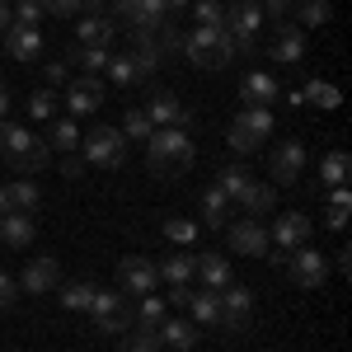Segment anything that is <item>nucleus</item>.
<instances>
[{"label": "nucleus", "instance_id": "nucleus-55", "mask_svg": "<svg viewBox=\"0 0 352 352\" xmlns=\"http://www.w3.org/2000/svg\"><path fill=\"white\" fill-rule=\"evenodd\" d=\"M164 5H169V10H179V5H192V0H164Z\"/></svg>", "mask_w": 352, "mask_h": 352}, {"label": "nucleus", "instance_id": "nucleus-5", "mask_svg": "<svg viewBox=\"0 0 352 352\" xmlns=\"http://www.w3.org/2000/svg\"><path fill=\"white\" fill-rule=\"evenodd\" d=\"M80 151L89 164H99V169H118V164L127 160V136L118 132V127H94L89 136H80Z\"/></svg>", "mask_w": 352, "mask_h": 352}, {"label": "nucleus", "instance_id": "nucleus-29", "mask_svg": "<svg viewBox=\"0 0 352 352\" xmlns=\"http://www.w3.org/2000/svg\"><path fill=\"white\" fill-rule=\"evenodd\" d=\"M155 277H160V282H169V287L192 282V254H164V263L155 268Z\"/></svg>", "mask_w": 352, "mask_h": 352}, {"label": "nucleus", "instance_id": "nucleus-20", "mask_svg": "<svg viewBox=\"0 0 352 352\" xmlns=\"http://www.w3.org/2000/svg\"><path fill=\"white\" fill-rule=\"evenodd\" d=\"M113 33H118V24H113L109 14H89V19H80V28H76L80 47H109Z\"/></svg>", "mask_w": 352, "mask_h": 352}, {"label": "nucleus", "instance_id": "nucleus-42", "mask_svg": "<svg viewBox=\"0 0 352 352\" xmlns=\"http://www.w3.org/2000/svg\"><path fill=\"white\" fill-rule=\"evenodd\" d=\"M164 240L169 244H192L197 240V226L184 221V217H164Z\"/></svg>", "mask_w": 352, "mask_h": 352}, {"label": "nucleus", "instance_id": "nucleus-26", "mask_svg": "<svg viewBox=\"0 0 352 352\" xmlns=\"http://www.w3.org/2000/svg\"><path fill=\"white\" fill-rule=\"evenodd\" d=\"M352 174V155L348 151H329L324 160H320V179H324V188H343Z\"/></svg>", "mask_w": 352, "mask_h": 352}, {"label": "nucleus", "instance_id": "nucleus-27", "mask_svg": "<svg viewBox=\"0 0 352 352\" xmlns=\"http://www.w3.org/2000/svg\"><path fill=\"white\" fill-rule=\"evenodd\" d=\"M47 151H61V155L80 151V132H76L71 118H52V127H47Z\"/></svg>", "mask_w": 352, "mask_h": 352}, {"label": "nucleus", "instance_id": "nucleus-24", "mask_svg": "<svg viewBox=\"0 0 352 352\" xmlns=\"http://www.w3.org/2000/svg\"><path fill=\"white\" fill-rule=\"evenodd\" d=\"M188 310H192V324H197V329L221 324V296H217V292H202V287H192Z\"/></svg>", "mask_w": 352, "mask_h": 352}, {"label": "nucleus", "instance_id": "nucleus-14", "mask_svg": "<svg viewBox=\"0 0 352 352\" xmlns=\"http://www.w3.org/2000/svg\"><path fill=\"white\" fill-rule=\"evenodd\" d=\"M240 99L249 109H272V104H282V85L272 80L268 71H254V76L240 80Z\"/></svg>", "mask_w": 352, "mask_h": 352}, {"label": "nucleus", "instance_id": "nucleus-22", "mask_svg": "<svg viewBox=\"0 0 352 352\" xmlns=\"http://www.w3.org/2000/svg\"><path fill=\"white\" fill-rule=\"evenodd\" d=\"M300 56H305V28H282V33L272 38V61L296 66Z\"/></svg>", "mask_w": 352, "mask_h": 352}, {"label": "nucleus", "instance_id": "nucleus-7", "mask_svg": "<svg viewBox=\"0 0 352 352\" xmlns=\"http://www.w3.org/2000/svg\"><path fill=\"white\" fill-rule=\"evenodd\" d=\"M118 292H122V296H151V292H160L155 263L141 258V254H127V258L118 263Z\"/></svg>", "mask_w": 352, "mask_h": 352}, {"label": "nucleus", "instance_id": "nucleus-46", "mask_svg": "<svg viewBox=\"0 0 352 352\" xmlns=\"http://www.w3.org/2000/svg\"><path fill=\"white\" fill-rule=\"evenodd\" d=\"M258 14H263V19H287V14H292V0H263Z\"/></svg>", "mask_w": 352, "mask_h": 352}, {"label": "nucleus", "instance_id": "nucleus-12", "mask_svg": "<svg viewBox=\"0 0 352 352\" xmlns=\"http://www.w3.org/2000/svg\"><path fill=\"white\" fill-rule=\"evenodd\" d=\"M56 287H61V263L47 258V254H38L19 277V292H28V296H43V292H56Z\"/></svg>", "mask_w": 352, "mask_h": 352}, {"label": "nucleus", "instance_id": "nucleus-4", "mask_svg": "<svg viewBox=\"0 0 352 352\" xmlns=\"http://www.w3.org/2000/svg\"><path fill=\"white\" fill-rule=\"evenodd\" d=\"M226 38L235 43V52H254V43H258V28H263V14H258V5L254 0H235V5H226Z\"/></svg>", "mask_w": 352, "mask_h": 352}, {"label": "nucleus", "instance_id": "nucleus-2", "mask_svg": "<svg viewBox=\"0 0 352 352\" xmlns=\"http://www.w3.org/2000/svg\"><path fill=\"white\" fill-rule=\"evenodd\" d=\"M0 155L14 164L19 174H38V169H47V160H52L47 141H38L19 122H0Z\"/></svg>", "mask_w": 352, "mask_h": 352}, {"label": "nucleus", "instance_id": "nucleus-48", "mask_svg": "<svg viewBox=\"0 0 352 352\" xmlns=\"http://www.w3.org/2000/svg\"><path fill=\"white\" fill-rule=\"evenodd\" d=\"M43 10H47V14H76L80 0H43Z\"/></svg>", "mask_w": 352, "mask_h": 352}, {"label": "nucleus", "instance_id": "nucleus-15", "mask_svg": "<svg viewBox=\"0 0 352 352\" xmlns=\"http://www.w3.org/2000/svg\"><path fill=\"white\" fill-rule=\"evenodd\" d=\"M146 118H151L155 127H179V132H188V127H192V113L184 109L179 94H155L151 109H146Z\"/></svg>", "mask_w": 352, "mask_h": 352}, {"label": "nucleus", "instance_id": "nucleus-53", "mask_svg": "<svg viewBox=\"0 0 352 352\" xmlns=\"http://www.w3.org/2000/svg\"><path fill=\"white\" fill-rule=\"evenodd\" d=\"M14 24V10H10V0H0V33Z\"/></svg>", "mask_w": 352, "mask_h": 352}, {"label": "nucleus", "instance_id": "nucleus-32", "mask_svg": "<svg viewBox=\"0 0 352 352\" xmlns=\"http://www.w3.org/2000/svg\"><path fill=\"white\" fill-rule=\"evenodd\" d=\"M348 212H352V192H348V184H343V188H333V192H329L324 226H329V230H343V226H348Z\"/></svg>", "mask_w": 352, "mask_h": 352}, {"label": "nucleus", "instance_id": "nucleus-35", "mask_svg": "<svg viewBox=\"0 0 352 352\" xmlns=\"http://www.w3.org/2000/svg\"><path fill=\"white\" fill-rule=\"evenodd\" d=\"M249 184H254V179H249V169H244V164H226V169L217 174V188L226 192L230 202H240V192L249 188Z\"/></svg>", "mask_w": 352, "mask_h": 352}, {"label": "nucleus", "instance_id": "nucleus-13", "mask_svg": "<svg viewBox=\"0 0 352 352\" xmlns=\"http://www.w3.org/2000/svg\"><path fill=\"white\" fill-rule=\"evenodd\" d=\"M268 169H272V184H296L300 169H305V146H300V141H282V146L272 151Z\"/></svg>", "mask_w": 352, "mask_h": 352}, {"label": "nucleus", "instance_id": "nucleus-1", "mask_svg": "<svg viewBox=\"0 0 352 352\" xmlns=\"http://www.w3.org/2000/svg\"><path fill=\"white\" fill-rule=\"evenodd\" d=\"M192 160H197L192 136L179 132V127H155V136L146 141V169L155 179H174V174L192 169Z\"/></svg>", "mask_w": 352, "mask_h": 352}, {"label": "nucleus", "instance_id": "nucleus-10", "mask_svg": "<svg viewBox=\"0 0 352 352\" xmlns=\"http://www.w3.org/2000/svg\"><path fill=\"white\" fill-rule=\"evenodd\" d=\"M38 202H43V192L33 179H14V184H0V217H33L38 212Z\"/></svg>", "mask_w": 352, "mask_h": 352}, {"label": "nucleus", "instance_id": "nucleus-3", "mask_svg": "<svg viewBox=\"0 0 352 352\" xmlns=\"http://www.w3.org/2000/svg\"><path fill=\"white\" fill-rule=\"evenodd\" d=\"M184 56L202 71H226L235 61V43L226 38V28H192L184 33Z\"/></svg>", "mask_w": 352, "mask_h": 352}, {"label": "nucleus", "instance_id": "nucleus-34", "mask_svg": "<svg viewBox=\"0 0 352 352\" xmlns=\"http://www.w3.org/2000/svg\"><path fill=\"white\" fill-rule=\"evenodd\" d=\"M300 99H305V104H315V109H338V104H343V89H338V85H329V80H310L305 89H300Z\"/></svg>", "mask_w": 352, "mask_h": 352}, {"label": "nucleus", "instance_id": "nucleus-9", "mask_svg": "<svg viewBox=\"0 0 352 352\" xmlns=\"http://www.w3.org/2000/svg\"><path fill=\"white\" fill-rule=\"evenodd\" d=\"M221 329H249V315H254V292L249 287H221Z\"/></svg>", "mask_w": 352, "mask_h": 352}, {"label": "nucleus", "instance_id": "nucleus-19", "mask_svg": "<svg viewBox=\"0 0 352 352\" xmlns=\"http://www.w3.org/2000/svg\"><path fill=\"white\" fill-rule=\"evenodd\" d=\"M155 333H160V343H164V348H174V352H192V348H197V333H202V329L192 324V320L164 315V324L155 329Z\"/></svg>", "mask_w": 352, "mask_h": 352}, {"label": "nucleus", "instance_id": "nucleus-41", "mask_svg": "<svg viewBox=\"0 0 352 352\" xmlns=\"http://www.w3.org/2000/svg\"><path fill=\"white\" fill-rule=\"evenodd\" d=\"M56 292H61V305H66V310H85L89 296H94L89 282H66V287H56Z\"/></svg>", "mask_w": 352, "mask_h": 352}, {"label": "nucleus", "instance_id": "nucleus-43", "mask_svg": "<svg viewBox=\"0 0 352 352\" xmlns=\"http://www.w3.org/2000/svg\"><path fill=\"white\" fill-rule=\"evenodd\" d=\"M10 10H14V24H24V28H38L43 19H47L43 0H19V5H10Z\"/></svg>", "mask_w": 352, "mask_h": 352}, {"label": "nucleus", "instance_id": "nucleus-11", "mask_svg": "<svg viewBox=\"0 0 352 352\" xmlns=\"http://www.w3.org/2000/svg\"><path fill=\"white\" fill-rule=\"evenodd\" d=\"M230 249H235V254H249V258H268L272 254L268 230H263L254 217H240L235 226H230Z\"/></svg>", "mask_w": 352, "mask_h": 352}, {"label": "nucleus", "instance_id": "nucleus-40", "mask_svg": "<svg viewBox=\"0 0 352 352\" xmlns=\"http://www.w3.org/2000/svg\"><path fill=\"white\" fill-rule=\"evenodd\" d=\"M28 118H38V122H52L56 118V94L52 89H33V94H28Z\"/></svg>", "mask_w": 352, "mask_h": 352}, {"label": "nucleus", "instance_id": "nucleus-28", "mask_svg": "<svg viewBox=\"0 0 352 352\" xmlns=\"http://www.w3.org/2000/svg\"><path fill=\"white\" fill-rule=\"evenodd\" d=\"M240 207L249 217H263V212L277 207V188H272V184H249V188L240 192Z\"/></svg>", "mask_w": 352, "mask_h": 352}, {"label": "nucleus", "instance_id": "nucleus-38", "mask_svg": "<svg viewBox=\"0 0 352 352\" xmlns=\"http://www.w3.org/2000/svg\"><path fill=\"white\" fill-rule=\"evenodd\" d=\"M122 352H164L160 333H151V329H127L122 333Z\"/></svg>", "mask_w": 352, "mask_h": 352}, {"label": "nucleus", "instance_id": "nucleus-17", "mask_svg": "<svg viewBox=\"0 0 352 352\" xmlns=\"http://www.w3.org/2000/svg\"><path fill=\"white\" fill-rule=\"evenodd\" d=\"M0 52H10L14 61H38V52H43V28H24V24H10L5 28V47Z\"/></svg>", "mask_w": 352, "mask_h": 352}, {"label": "nucleus", "instance_id": "nucleus-8", "mask_svg": "<svg viewBox=\"0 0 352 352\" xmlns=\"http://www.w3.org/2000/svg\"><path fill=\"white\" fill-rule=\"evenodd\" d=\"M310 230H315V221L305 217V212H287V217H277L268 226V244H277L282 254H292L300 244H310Z\"/></svg>", "mask_w": 352, "mask_h": 352}, {"label": "nucleus", "instance_id": "nucleus-31", "mask_svg": "<svg viewBox=\"0 0 352 352\" xmlns=\"http://www.w3.org/2000/svg\"><path fill=\"white\" fill-rule=\"evenodd\" d=\"M66 66H80V71H89V76H99V71H109V47H71V56H66Z\"/></svg>", "mask_w": 352, "mask_h": 352}, {"label": "nucleus", "instance_id": "nucleus-23", "mask_svg": "<svg viewBox=\"0 0 352 352\" xmlns=\"http://www.w3.org/2000/svg\"><path fill=\"white\" fill-rule=\"evenodd\" d=\"M164 315H169V300L151 292V296H141V305L132 310V329H151V333H155V329L164 324Z\"/></svg>", "mask_w": 352, "mask_h": 352}, {"label": "nucleus", "instance_id": "nucleus-49", "mask_svg": "<svg viewBox=\"0 0 352 352\" xmlns=\"http://www.w3.org/2000/svg\"><path fill=\"white\" fill-rule=\"evenodd\" d=\"M47 80H52V85H66V80H71V66H66V61H52V66H47Z\"/></svg>", "mask_w": 352, "mask_h": 352}, {"label": "nucleus", "instance_id": "nucleus-16", "mask_svg": "<svg viewBox=\"0 0 352 352\" xmlns=\"http://www.w3.org/2000/svg\"><path fill=\"white\" fill-rule=\"evenodd\" d=\"M66 109L76 113V118H89V113L104 109V85H99V76L71 80V89H66Z\"/></svg>", "mask_w": 352, "mask_h": 352}, {"label": "nucleus", "instance_id": "nucleus-45", "mask_svg": "<svg viewBox=\"0 0 352 352\" xmlns=\"http://www.w3.org/2000/svg\"><path fill=\"white\" fill-rule=\"evenodd\" d=\"M99 333H109V338H122L127 329H132V310H118V315H104V320H94Z\"/></svg>", "mask_w": 352, "mask_h": 352}, {"label": "nucleus", "instance_id": "nucleus-52", "mask_svg": "<svg viewBox=\"0 0 352 352\" xmlns=\"http://www.w3.org/2000/svg\"><path fill=\"white\" fill-rule=\"evenodd\" d=\"M333 263H338V272L348 277V272H352V249H338V258H333Z\"/></svg>", "mask_w": 352, "mask_h": 352}, {"label": "nucleus", "instance_id": "nucleus-33", "mask_svg": "<svg viewBox=\"0 0 352 352\" xmlns=\"http://www.w3.org/2000/svg\"><path fill=\"white\" fill-rule=\"evenodd\" d=\"M202 221H207V226H226V221H230V197H226L217 184L202 192Z\"/></svg>", "mask_w": 352, "mask_h": 352}, {"label": "nucleus", "instance_id": "nucleus-21", "mask_svg": "<svg viewBox=\"0 0 352 352\" xmlns=\"http://www.w3.org/2000/svg\"><path fill=\"white\" fill-rule=\"evenodd\" d=\"M33 235H38V230H33V217H19V212H14V217H0V244H5V249H28Z\"/></svg>", "mask_w": 352, "mask_h": 352}, {"label": "nucleus", "instance_id": "nucleus-50", "mask_svg": "<svg viewBox=\"0 0 352 352\" xmlns=\"http://www.w3.org/2000/svg\"><path fill=\"white\" fill-rule=\"evenodd\" d=\"M61 174H66V179H80V174H85V160H76V155H61Z\"/></svg>", "mask_w": 352, "mask_h": 352}, {"label": "nucleus", "instance_id": "nucleus-44", "mask_svg": "<svg viewBox=\"0 0 352 352\" xmlns=\"http://www.w3.org/2000/svg\"><path fill=\"white\" fill-rule=\"evenodd\" d=\"M109 80L113 85H136L141 76H136V61L132 56H109Z\"/></svg>", "mask_w": 352, "mask_h": 352}, {"label": "nucleus", "instance_id": "nucleus-18", "mask_svg": "<svg viewBox=\"0 0 352 352\" xmlns=\"http://www.w3.org/2000/svg\"><path fill=\"white\" fill-rule=\"evenodd\" d=\"M192 277L202 282V292H221L230 287V263L221 254H192Z\"/></svg>", "mask_w": 352, "mask_h": 352}, {"label": "nucleus", "instance_id": "nucleus-37", "mask_svg": "<svg viewBox=\"0 0 352 352\" xmlns=\"http://www.w3.org/2000/svg\"><path fill=\"white\" fill-rule=\"evenodd\" d=\"M94 320H104V315H118V310H127V300H122V292H99L94 287V296H89V305H85Z\"/></svg>", "mask_w": 352, "mask_h": 352}, {"label": "nucleus", "instance_id": "nucleus-51", "mask_svg": "<svg viewBox=\"0 0 352 352\" xmlns=\"http://www.w3.org/2000/svg\"><path fill=\"white\" fill-rule=\"evenodd\" d=\"M169 300H174V305H188V300H192V282H184V287H169Z\"/></svg>", "mask_w": 352, "mask_h": 352}, {"label": "nucleus", "instance_id": "nucleus-39", "mask_svg": "<svg viewBox=\"0 0 352 352\" xmlns=\"http://www.w3.org/2000/svg\"><path fill=\"white\" fill-rule=\"evenodd\" d=\"M192 19H197V28H221L226 24V5L221 0H192Z\"/></svg>", "mask_w": 352, "mask_h": 352}, {"label": "nucleus", "instance_id": "nucleus-6", "mask_svg": "<svg viewBox=\"0 0 352 352\" xmlns=\"http://www.w3.org/2000/svg\"><path fill=\"white\" fill-rule=\"evenodd\" d=\"M287 277L296 282L300 292H315V287H324V277H329V258L320 254V249L300 244V249L287 254Z\"/></svg>", "mask_w": 352, "mask_h": 352}, {"label": "nucleus", "instance_id": "nucleus-54", "mask_svg": "<svg viewBox=\"0 0 352 352\" xmlns=\"http://www.w3.org/2000/svg\"><path fill=\"white\" fill-rule=\"evenodd\" d=\"M14 109V104H10V89H5V85H0V122H5V113Z\"/></svg>", "mask_w": 352, "mask_h": 352}, {"label": "nucleus", "instance_id": "nucleus-30", "mask_svg": "<svg viewBox=\"0 0 352 352\" xmlns=\"http://www.w3.org/2000/svg\"><path fill=\"white\" fill-rule=\"evenodd\" d=\"M235 122H240L244 132L254 136V146H263V141L272 136V109H244Z\"/></svg>", "mask_w": 352, "mask_h": 352}, {"label": "nucleus", "instance_id": "nucleus-36", "mask_svg": "<svg viewBox=\"0 0 352 352\" xmlns=\"http://www.w3.org/2000/svg\"><path fill=\"white\" fill-rule=\"evenodd\" d=\"M118 132L127 136V141H151V136H155V122L146 118V109H127V118H122Z\"/></svg>", "mask_w": 352, "mask_h": 352}, {"label": "nucleus", "instance_id": "nucleus-25", "mask_svg": "<svg viewBox=\"0 0 352 352\" xmlns=\"http://www.w3.org/2000/svg\"><path fill=\"white\" fill-rule=\"evenodd\" d=\"M292 14L300 19L296 28H324L333 19V5L329 0H292Z\"/></svg>", "mask_w": 352, "mask_h": 352}, {"label": "nucleus", "instance_id": "nucleus-47", "mask_svg": "<svg viewBox=\"0 0 352 352\" xmlns=\"http://www.w3.org/2000/svg\"><path fill=\"white\" fill-rule=\"evenodd\" d=\"M14 296H19V282H14L10 272H0V310H5V305H14Z\"/></svg>", "mask_w": 352, "mask_h": 352}]
</instances>
